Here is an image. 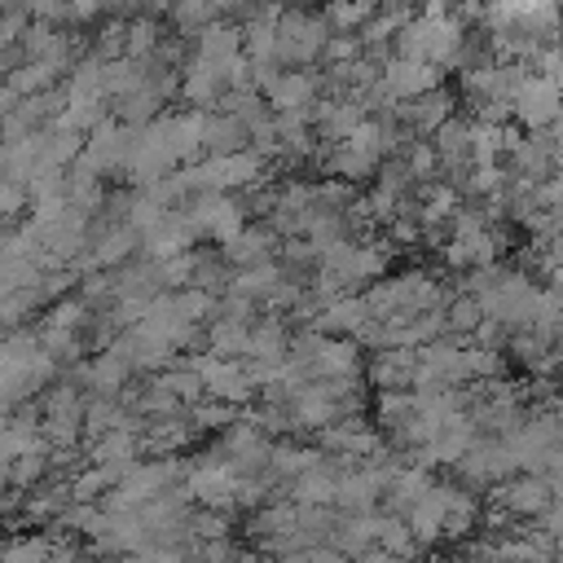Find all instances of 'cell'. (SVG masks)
Masks as SVG:
<instances>
[{"mask_svg": "<svg viewBox=\"0 0 563 563\" xmlns=\"http://www.w3.org/2000/svg\"><path fill=\"white\" fill-rule=\"evenodd\" d=\"M510 106H515V114L528 123V128H545V123H554L559 119V106H563V88L554 84V79H545V75H519V84H515V97H510Z\"/></svg>", "mask_w": 563, "mask_h": 563, "instance_id": "cell-2", "label": "cell"}, {"mask_svg": "<svg viewBox=\"0 0 563 563\" xmlns=\"http://www.w3.org/2000/svg\"><path fill=\"white\" fill-rule=\"evenodd\" d=\"M374 9H378V0H325L321 18L334 35H361V26L374 18Z\"/></svg>", "mask_w": 563, "mask_h": 563, "instance_id": "cell-6", "label": "cell"}, {"mask_svg": "<svg viewBox=\"0 0 563 563\" xmlns=\"http://www.w3.org/2000/svg\"><path fill=\"white\" fill-rule=\"evenodd\" d=\"M321 123H325V132H334V136H352V132L361 128V106H356V101H330V106L321 110Z\"/></svg>", "mask_w": 563, "mask_h": 563, "instance_id": "cell-9", "label": "cell"}, {"mask_svg": "<svg viewBox=\"0 0 563 563\" xmlns=\"http://www.w3.org/2000/svg\"><path fill=\"white\" fill-rule=\"evenodd\" d=\"M352 57H361V40H356V35H334V31H330V40H325V48H321V62L339 66V62H352Z\"/></svg>", "mask_w": 563, "mask_h": 563, "instance_id": "cell-10", "label": "cell"}, {"mask_svg": "<svg viewBox=\"0 0 563 563\" xmlns=\"http://www.w3.org/2000/svg\"><path fill=\"white\" fill-rule=\"evenodd\" d=\"M325 40H330V26H325L321 13L295 9V4L277 13V66H282V70L321 62Z\"/></svg>", "mask_w": 563, "mask_h": 563, "instance_id": "cell-1", "label": "cell"}, {"mask_svg": "<svg viewBox=\"0 0 563 563\" xmlns=\"http://www.w3.org/2000/svg\"><path fill=\"white\" fill-rule=\"evenodd\" d=\"M435 84H440V66H431V62H413V57H387L383 62V88L391 101H409Z\"/></svg>", "mask_w": 563, "mask_h": 563, "instance_id": "cell-3", "label": "cell"}, {"mask_svg": "<svg viewBox=\"0 0 563 563\" xmlns=\"http://www.w3.org/2000/svg\"><path fill=\"white\" fill-rule=\"evenodd\" d=\"M167 18H172V26L180 35H198L202 26L229 18V0H172V13Z\"/></svg>", "mask_w": 563, "mask_h": 563, "instance_id": "cell-5", "label": "cell"}, {"mask_svg": "<svg viewBox=\"0 0 563 563\" xmlns=\"http://www.w3.org/2000/svg\"><path fill=\"white\" fill-rule=\"evenodd\" d=\"M57 79V70L53 66H44V62H22V66H13L9 75H4V84L18 92V97H35V92H48V84Z\"/></svg>", "mask_w": 563, "mask_h": 563, "instance_id": "cell-8", "label": "cell"}, {"mask_svg": "<svg viewBox=\"0 0 563 563\" xmlns=\"http://www.w3.org/2000/svg\"><path fill=\"white\" fill-rule=\"evenodd\" d=\"M13 106H18V92H13L9 84H0V119H9V114H13Z\"/></svg>", "mask_w": 563, "mask_h": 563, "instance_id": "cell-11", "label": "cell"}, {"mask_svg": "<svg viewBox=\"0 0 563 563\" xmlns=\"http://www.w3.org/2000/svg\"><path fill=\"white\" fill-rule=\"evenodd\" d=\"M317 92H321V79H317L308 66L277 70V79L268 84V101H273L282 114H303L308 106H317Z\"/></svg>", "mask_w": 563, "mask_h": 563, "instance_id": "cell-4", "label": "cell"}, {"mask_svg": "<svg viewBox=\"0 0 563 563\" xmlns=\"http://www.w3.org/2000/svg\"><path fill=\"white\" fill-rule=\"evenodd\" d=\"M400 119H409L413 128H435V123H444V119H449V92H440V84H435V88H427V92L400 101Z\"/></svg>", "mask_w": 563, "mask_h": 563, "instance_id": "cell-7", "label": "cell"}]
</instances>
